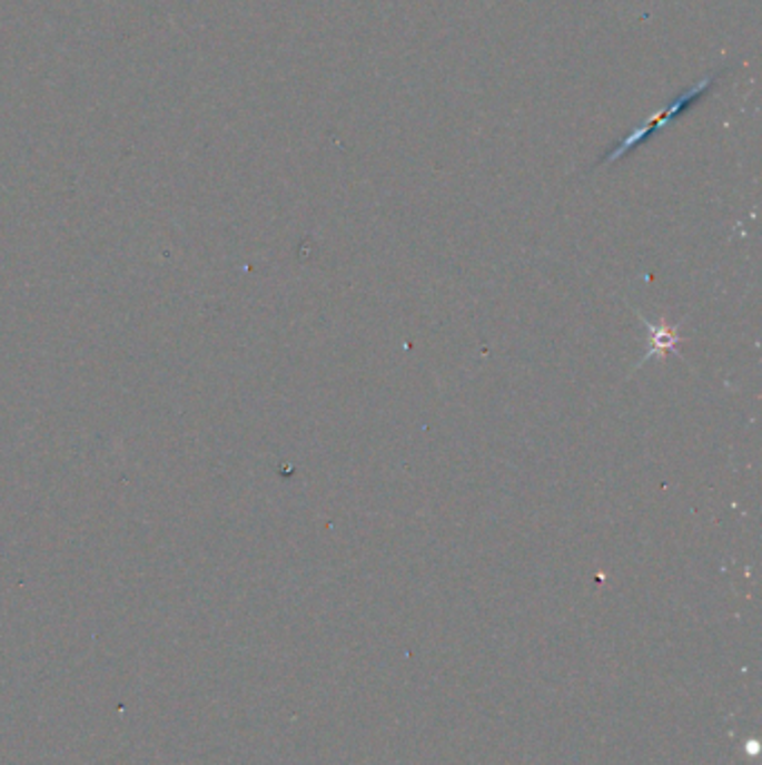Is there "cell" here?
<instances>
[{"label":"cell","mask_w":762,"mask_h":765,"mask_svg":"<svg viewBox=\"0 0 762 765\" xmlns=\"http://www.w3.org/2000/svg\"><path fill=\"white\" fill-rule=\"evenodd\" d=\"M649 327V354L642 359V363H646L649 359H664L669 354L677 352V345L682 343V336L677 332V327L666 325V321L662 318L660 323H649L644 321Z\"/></svg>","instance_id":"7a4b0ae2"},{"label":"cell","mask_w":762,"mask_h":765,"mask_svg":"<svg viewBox=\"0 0 762 765\" xmlns=\"http://www.w3.org/2000/svg\"><path fill=\"white\" fill-rule=\"evenodd\" d=\"M718 77H720V70L713 72V75H706L704 79H700L695 86H691L689 90H684L675 101H671L664 110L651 115L640 128H635L626 139H622L606 157H604V164H615L620 161L622 157H626L631 150H635L637 146H642L644 141H649L653 135H657L660 130H664L673 119H677L680 115H684L686 110H691L695 104H700L704 99L706 92H711L718 84Z\"/></svg>","instance_id":"6da1fadb"}]
</instances>
